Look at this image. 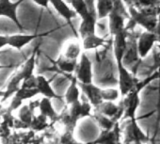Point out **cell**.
<instances>
[{
    "label": "cell",
    "instance_id": "6da1fadb",
    "mask_svg": "<svg viewBox=\"0 0 160 144\" xmlns=\"http://www.w3.org/2000/svg\"><path fill=\"white\" fill-rule=\"evenodd\" d=\"M36 55H37V48L34 50L32 56L28 59V61L23 66V68L19 72H17V73L12 77V79L9 81L7 90L4 92L1 102H5L9 97H11L12 94H14L15 92L21 87L22 82L27 77L33 75V71L35 69V63H36Z\"/></svg>",
    "mask_w": 160,
    "mask_h": 144
},
{
    "label": "cell",
    "instance_id": "7a4b0ae2",
    "mask_svg": "<svg viewBox=\"0 0 160 144\" xmlns=\"http://www.w3.org/2000/svg\"><path fill=\"white\" fill-rule=\"evenodd\" d=\"M129 22L125 25V29L133 31L136 26H140L147 31H153L156 24L158 14L152 12H139L133 6H129Z\"/></svg>",
    "mask_w": 160,
    "mask_h": 144
},
{
    "label": "cell",
    "instance_id": "3957f363",
    "mask_svg": "<svg viewBox=\"0 0 160 144\" xmlns=\"http://www.w3.org/2000/svg\"><path fill=\"white\" fill-rule=\"evenodd\" d=\"M141 90L142 88L138 83L137 86L131 92H129L125 96H123V99L121 101L123 107V116L122 120L136 118V112L140 105L139 92Z\"/></svg>",
    "mask_w": 160,
    "mask_h": 144
},
{
    "label": "cell",
    "instance_id": "277c9868",
    "mask_svg": "<svg viewBox=\"0 0 160 144\" xmlns=\"http://www.w3.org/2000/svg\"><path fill=\"white\" fill-rule=\"evenodd\" d=\"M118 68V81H119V91L120 94L123 97L129 92H131L138 83V80L131 72L125 67L122 61H116Z\"/></svg>",
    "mask_w": 160,
    "mask_h": 144
},
{
    "label": "cell",
    "instance_id": "5b68a950",
    "mask_svg": "<svg viewBox=\"0 0 160 144\" xmlns=\"http://www.w3.org/2000/svg\"><path fill=\"white\" fill-rule=\"evenodd\" d=\"M128 142H149V137L138 126L136 118L128 119L123 130V143Z\"/></svg>",
    "mask_w": 160,
    "mask_h": 144
},
{
    "label": "cell",
    "instance_id": "8992f818",
    "mask_svg": "<svg viewBox=\"0 0 160 144\" xmlns=\"http://www.w3.org/2000/svg\"><path fill=\"white\" fill-rule=\"evenodd\" d=\"M75 78L78 82L89 84L92 82V63L86 53L80 56V61L74 71Z\"/></svg>",
    "mask_w": 160,
    "mask_h": 144
},
{
    "label": "cell",
    "instance_id": "52a82bcc",
    "mask_svg": "<svg viewBox=\"0 0 160 144\" xmlns=\"http://www.w3.org/2000/svg\"><path fill=\"white\" fill-rule=\"evenodd\" d=\"M156 43H157V40L153 31L145 30L144 32L140 33L137 41V49H138V57L141 59L145 58L148 56V54L153 49Z\"/></svg>",
    "mask_w": 160,
    "mask_h": 144
},
{
    "label": "cell",
    "instance_id": "ba28073f",
    "mask_svg": "<svg viewBox=\"0 0 160 144\" xmlns=\"http://www.w3.org/2000/svg\"><path fill=\"white\" fill-rule=\"evenodd\" d=\"M122 129L120 122H116L114 127L110 130H102L99 137L94 140L88 142V144H122L121 140Z\"/></svg>",
    "mask_w": 160,
    "mask_h": 144
},
{
    "label": "cell",
    "instance_id": "9c48e42d",
    "mask_svg": "<svg viewBox=\"0 0 160 144\" xmlns=\"http://www.w3.org/2000/svg\"><path fill=\"white\" fill-rule=\"evenodd\" d=\"M94 111L109 117L115 122H120L123 116V107L122 102H120L119 105H116L114 102L103 101L101 104L94 107Z\"/></svg>",
    "mask_w": 160,
    "mask_h": 144
},
{
    "label": "cell",
    "instance_id": "30bf717a",
    "mask_svg": "<svg viewBox=\"0 0 160 144\" xmlns=\"http://www.w3.org/2000/svg\"><path fill=\"white\" fill-rule=\"evenodd\" d=\"M25 0H18L16 2H12V0H0V17L4 16L11 19L20 30H23V27L17 17V10Z\"/></svg>",
    "mask_w": 160,
    "mask_h": 144
},
{
    "label": "cell",
    "instance_id": "8fae6325",
    "mask_svg": "<svg viewBox=\"0 0 160 144\" xmlns=\"http://www.w3.org/2000/svg\"><path fill=\"white\" fill-rule=\"evenodd\" d=\"M125 12L120 11V5L116 6L108 14V27L109 33L113 37L117 33L125 28Z\"/></svg>",
    "mask_w": 160,
    "mask_h": 144
},
{
    "label": "cell",
    "instance_id": "7c38bea8",
    "mask_svg": "<svg viewBox=\"0 0 160 144\" xmlns=\"http://www.w3.org/2000/svg\"><path fill=\"white\" fill-rule=\"evenodd\" d=\"M67 111L71 117V119L73 121V122H77V121L81 118L91 116V111H92V105L89 102L81 103L80 100L71 104L67 105Z\"/></svg>",
    "mask_w": 160,
    "mask_h": 144
},
{
    "label": "cell",
    "instance_id": "4fadbf2b",
    "mask_svg": "<svg viewBox=\"0 0 160 144\" xmlns=\"http://www.w3.org/2000/svg\"><path fill=\"white\" fill-rule=\"evenodd\" d=\"M129 31L125 28L113 36V52L116 61H122L127 49V39Z\"/></svg>",
    "mask_w": 160,
    "mask_h": 144
},
{
    "label": "cell",
    "instance_id": "5bb4252c",
    "mask_svg": "<svg viewBox=\"0 0 160 144\" xmlns=\"http://www.w3.org/2000/svg\"><path fill=\"white\" fill-rule=\"evenodd\" d=\"M77 83H78L79 88L82 90V92L88 98V102L92 105V107H95L103 102L102 94H101V92H102L101 88L95 86L92 82L89 84H84V83H80L77 81Z\"/></svg>",
    "mask_w": 160,
    "mask_h": 144
},
{
    "label": "cell",
    "instance_id": "9a60e30c",
    "mask_svg": "<svg viewBox=\"0 0 160 144\" xmlns=\"http://www.w3.org/2000/svg\"><path fill=\"white\" fill-rule=\"evenodd\" d=\"M37 94H39V92L37 89H24V88H19L15 93H14V97L10 105V107L8 108L10 111H14L16 109H18L19 107H21V106L23 105V101L28 100V99H31L34 96H36Z\"/></svg>",
    "mask_w": 160,
    "mask_h": 144
},
{
    "label": "cell",
    "instance_id": "2e32d148",
    "mask_svg": "<svg viewBox=\"0 0 160 144\" xmlns=\"http://www.w3.org/2000/svg\"><path fill=\"white\" fill-rule=\"evenodd\" d=\"M130 6H133L139 12H152L159 15L160 0H130Z\"/></svg>",
    "mask_w": 160,
    "mask_h": 144
},
{
    "label": "cell",
    "instance_id": "e0dca14e",
    "mask_svg": "<svg viewBox=\"0 0 160 144\" xmlns=\"http://www.w3.org/2000/svg\"><path fill=\"white\" fill-rule=\"evenodd\" d=\"M71 5L72 7V10L78 15L81 20L86 19L90 14L93 12H96L95 7L92 5L93 0L92 1L91 4L87 2V0H70Z\"/></svg>",
    "mask_w": 160,
    "mask_h": 144
},
{
    "label": "cell",
    "instance_id": "ac0fdd59",
    "mask_svg": "<svg viewBox=\"0 0 160 144\" xmlns=\"http://www.w3.org/2000/svg\"><path fill=\"white\" fill-rule=\"evenodd\" d=\"M38 37L39 36L35 35V34L10 35V36H8V46L12 47L16 50H21Z\"/></svg>",
    "mask_w": 160,
    "mask_h": 144
},
{
    "label": "cell",
    "instance_id": "d6986e66",
    "mask_svg": "<svg viewBox=\"0 0 160 144\" xmlns=\"http://www.w3.org/2000/svg\"><path fill=\"white\" fill-rule=\"evenodd\" d=\"M97 13L93 12L86 19L81 21V25L79 27V34L83 39L84 37L96 33V24H97Z\"/></svg>",
    "mask_w": 160,
    "mask_h": 144
},
{
    "label": "cell",
    "instance_id": "ffe728a7",
    "mask_svg": "<svg viewBox=\"0 0 160 144\" xmlns=\"http://www.w3.org/2000/svg\"><path fill=\"white\" fill-rule=\"evenodd\" d=\"M51 100L52 99H49V98H46V97H42L40 100V104H39L38 109L40 110V114L45 116L50 121V122L52 124V123L58 122V114L54 109Z\"/></svg>",
    "mask_w": 160,
    "mask_h": 144
},
{
    "label": "cell",
    "instance_id": "44dd1931",
    "mask_svg": "<svg viewBox=\"0 0 160 144\" xmlns=\"http://www.w3.org/2000/svg\"><path fill=\"white\" fill-rule=\"evenodd\" d=\"M36 78H37L36 89L38 90L39 93H41L43 97H46L49 99H60L61 98L55 92L49 81L43 76H36Z\"/></svg>",
    "mask_w": 160,
    "mask_h": 144
},
{
    "label": "cell",
    "instance_id": "7402d4cb",
    "mask_svg": "<svg viewBox=\"0 0 160 144\" xmlns=\"http://www.w3.org/2000/svg\"><path fill=\"white\" fill-rule=\"evenodd\" d=\"M48 1L55 8L57 12L68 22L76 17V13L74 12V11L66 4L64 0H48Z\"/></svg>",
    "mask_w": 160,
    "mask_h": 144
},
{
    "label": "cell",
    "instance_id": "603a6c76",
    "mask_svg": "<svg viewBox=\"0 0 160 144\" xmlns=\"http://www.w3.org/2000/svg\"><path fill=\"white\" fill-rule=\"evenodd\" d=\"M118 5H120L118 0H97L95 10L98 19L108 17L112 10Z\"/></svg>",
    "mask_w": 160,
    "mask_h": 144
},
{
    "label": "cell",
    "instance_id": "cb8c5ba5",
    "mask_svg": "<svg viewBox=\"0 0 160 144\" xmlns=\"http://www.w3.org/2000/svg\"><path fill=\"white\" fill-rule=\"evenodd\" d=\"M106 42L107 41L104 38L94 33V34L88 35L82 39V48L85 51L95 50V49H98L99 47H103L106 44Z\"/></svg>",
    "mask_w": 160,
    "mask_h": 144
},
{
    "label": "cell",
    "instance_id": "d4e9b609",
    "mask_svg": "<svg viewBox=\"0 0 160 144\" xmlns=\"http://www.w3.org/2000/svg\"><path fill=\"white\" fill-rule=\"evenodd\" d=\"M82 54V45L78 42H70L64 47L62 55L72 60H77Z\"/></svg>",
    "mask_w": 160,
    "mask_h": 144
},
{
    "label": "cell",
    "instance_id": "484cf974",
    "mask_svg": "<svg viewBox=\"0 0 160 144\" xmlns=\"http://www.w3.org/2000/svg\"><path fill=\"white\" fill-rule=\"evenodd\" d=\"M80 97V92H79V86L77 83V80L75 77H72L71 80V85L69 86L66 93H65V101L66 105H71L76 101L79 100Z\"/></svg>",
    "mask_w": 160,
    "mask_h": 144
},
{
    "label": "cell",
    "instance_id": "4316f807",
    "mask_svg": "<svg viewBox=\"0 0 160 144\" xmlns=\"http://www.w3.org/2000/svg\"><path fill=\"white\" fill-rule=\"evenodd\" d=\"M58 68L62 72V73H65V74H72L74 73V71L76 69V65H77V60H72V59H69L67 57H65L63 55H61L57 62H56Z\"/></svg>",
    "mask_w": 160,
    "mask_h": 144
},
{
    "label": "cell",
    "instance_id": "83f0119b",
    "mask_svg": "<svg viewBox=\"0 0 160 144\" xmlns=\"http://www.w3.org/2000/svg\"><path fill=\"white\" fill-rule=\"evenodd\" d=\"M51 126H52V124L48 123V119L45 116L39 114L37 116L36 115L34 116L31 123L29 124V130H32L36 133V132L44 131Z\"/></svg>",
    "mask_w": 160,
    "mask_h": 144
},
{
    "label": "cell",
    "instance_id": "f1b7e54d",
    "mask_svg": "<svg viewBox=\"0 0 160 144\" xmlns=\"http://www.w3.org/2000/svg\"><path fill=\"white\" fill-rule=\"evenodd\" d=\"M91 117H92L94 119V121L97 122V124L99 125V127L102 130H110L114 127L115 123L118 122H115L113 119L107 117V116H105L99 112H96V111H94V114L91 115Z\"/></svg>",
    "mask_w": 160,
    "mask_h": 144
},
{
    "label": "cell",
    "instance_id": "f546056e",
    "mask_svg": "<svg viewBox=\"0 0 160 144\" xmlns=\"http://www.w3.org/2000/svg\"><path fill=\"white\" fill-rule=\"evenodd\" d=\"M35 116V110L32 109L29 106L25 105V106H21V108L19 110L18 113V119L21 120L23 122H25L26 124H28L29 126V124L31 123L33 118Z\"/></svg>",
    "mask_w": 160,
    "mask_h": 144
},
{
    "label": "cell",
    "instance_id": "4dcf8cb0",
    "mask_svg": "<svg viewBox=\"0 0 160 144\" xmlns=\"http://www.w3.org/2000/svg\"><path fill=\"white\" fill-rule=\"evenodd\" d=\"M103 101L114 102L120 97V91L116 89H102L101 92Z\"/></svg>",
    "mask_w": 160,
    "mask_h": 144
},
{
    "label": "cell",
    "instance_id": "1f68e13d",
    "mask_svg": "<svg viewBox=\"0 0 160 144\" xmlns=\"http://www.w3.org/2000/svg\"><path fill=\"white\" fill-rule=\"evenodd\" d=\"M37 87V78L36 76L31 75L30 77H27L21 84L20 88H24V89H36Z\"/></svg>",
    "mask_w": 160,
    "mask_h": 144
},
{
    "label": "cell",
    "instance_id": "d6a6232c",
    "mask_svg": "<svg viewBox=\"0 0 160 144\" xmlns=\"http://www.w3.org/2000/svg\"><path fill=\"white\" fill-rule=\"evenodd\" d=\"M153 33L155 34L156 36V40H157V43L160 44V13L158 15V18H157V24H156V27L153 30Z\"/></svg>",
    "mask_w": 160,
    "mask_h": 144
},
{
    "label": "cell",
    "instance_id": "836d02e7",
    "mask_svg": "<svg viewBox=\"0 0 160 144\" xmlns=\"http://www.w3.org/2000/svg\"><path fill=\"white\" fill-rule=\"evenodd\" d=\"M6 46H8V36L0 35V51Z\"/></svg>",
    "mask_w": 160,
    "mask_h": 144
},
{
    "label": "cell",
    "instance_id": "e575fe53",
    "mask_svg": "<svg viewBox=\"0 0 160 144\" xmlns=\"http://www.w3.org/2000/svg\"><path fill=\"white\" fill-rule=\"evenodd\" d=\"M32 1L37 4L38 6L42 7V8H45L47 9L48 8V5H49V1L48 0H32Z\"/></svg>",
    "mask_w": 160,
    "mask_h": 144
},
{
    "label": "cell",
    "instance_id": "d590c367",
    "mask_svg": "<svg viewBox=\"0 0 160 144\" xmlns=\"http://www.w3.org/2000/svg\"><path fill=\"white\" fill-rule=\"evenodd\" d=\"M66 144H88V143H82V142H79V141H76L74 138H72V140H70L69 142H67Z\"/></svg>",
    "mask_w": 160,
    "mask_h": 144
},
{
    "label": "cell",
    "instance_id": "8d00e7d4",
    "mask_svg": "<svg viewBox=\"0 0 160 144\" xmlns=\"http://www.w3.org/2000/svg\"><path fill=\"white\" fill-rule=\"evenodd\" d=\"M123 144H144L141 142H128V143H123Z\"/></svg>",
    "mask_w": 160,
    "mask_h": 144
},
{
    "label": "cell",
    "instance_id": "74e56055",
    "mask_svg": "<svg viewBox=\"0 0 160 144\" xmlns=\"http://www.w3.org/2000/svg\"><path fill=\"white\" fill-rule=\"evenodd\" d=\"M4 68H6V66H4V65H1V64H0V70H2V69H4Z\"/></svg>",
    "mask_w": 160,
    "mask_h": 144
},
{
    "label": "cell",
    "instance_id": "f35d334b",
    "mask_svg": "<svg viewBox=\"0 0 160 144\" xmlns=\"http://www.w3.org/2000/svg\"><path fill=\"white\" fill-rule=\"evenodd\" d=\"M158 71H159V77H160V69H159Z\"/></svg>",
    "mask_w": 160,
    "mask_h": 144
},
{
    "label": "cell",
    "instance_id": "ab89813d",
    "mask_svg": "<svg viewBox=\"0 0 160 144\" xmlns=\"http://www.w3.org/2000/svg\"><path fill=\"white\" fill-rule=\"evenodd\" d=\"M1 53H2V51H0V54H1Z\"/></svg>",
    "mask_w": 160,
    "mask_h": 144
}]
</instances>
